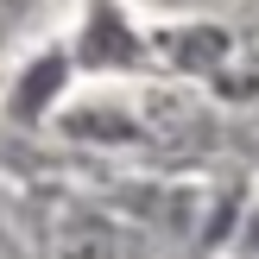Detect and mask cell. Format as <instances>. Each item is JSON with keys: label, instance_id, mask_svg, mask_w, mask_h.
Masks as SVG:
<instances>
[{"label": "cell", "instance_id": "cell-1", "mask_svg": "<svg viewBox=\"0 0 259 259\" xmlns=\"http://www.w3.org/2000/svg\"><path fill=\"white\" fill-rule=\"evenodd\" d=\"M51 259H133V240L108 222V215H63Z\"/></svg>", "mask_w": 259, "mask_h": 259}]
</instances>
